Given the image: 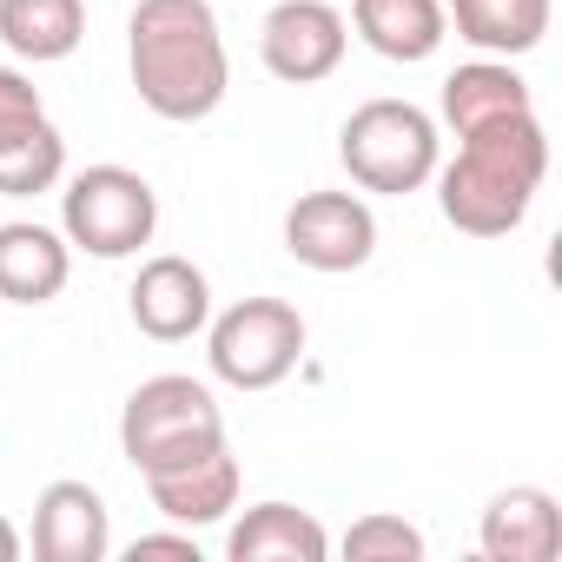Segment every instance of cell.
Returning a JSON list of instances; mask_svg holds the SVG:
<instances>
[{
	"label": "cell",
	"mask_w": 562,
	"mask_h": 562,
	"mask_svg": "<svg viewBox=\"0 0 562 562\" xmlns=\"http://www.w3.org/2000/svg\"><path fill=\"white\" fill-rule=\"evenodd\" d=\"M126 67L159 120H205L232 80L212 0H139L126 27Z\"/></svg>",
	"instance_id": "6da1fadb"
},
{
	"label": "cell",
	"mask_w": 562,
	"mask_h": 562,
	"mask_svg": "<svg viewBox=\"0 0 562 562\" xmlns=\"http://www.w3.org/2000/svg\"><path fill=\"white\" fill-rule=\"evenodd\" d=\"M218 443H225V417H218V404L199 378H179V371L146 378L120 411V450L139 476L179 470V463H192Z\"/></svg>",
	"instance_id": "7a4b0ae2"
},
{
	"label": "cell",
	"mask_w": 562,
	"mask_h": 562,
	"mask_svg": "<svg viewBox=\"0 0 562 562\" xmlns=\"http://www.w3.org/2000/svg\"><path fill=\"white\" fill-rule=\"evenodd\" d=\"M338 159L364 192H417L437 172V126L411 100H364L338 133Z\"/></svg>",
	"instance_id": "3957f363"
},
{
	"label": "cell",
	"mask_w": 562,
	"mask_h": 562,
	"mask_svg": "<svg viewBox=\"0 0 562 562\" xmlns=\"http://www.w3.org/2000/svg\"><path fill=\"white\" fill-rule=\"evenodd\" d=\"M60 225H67V245H80L93 258H126L153 238L159 192L126 166H87L60 199Z\"/></svg>",
	"instance_id": "277c9868"
},
{
	"label": "cell",
	"mask_w": 562,
	"mask_h": 562,
	"mask_svg": "<svg viewBox=\"0 0 562 562\" xmlns=\"http://www.w3.org/2000/svg\"><path fill=\"white\" fill-rule=\"evenodd\" d=\"M305 358V318L285 299H238L212 325V371L238 391H271Z\"/></svg>",
	"instance_id": "5b68a950"
},
{
	"label": "cell",
	"mask_w": 562,
	"mask_h": 562,
	"mask_svg": "<svg viewBox=\"0 0 562 562\" xmlns=\"http://www.w3.org/2000/svg\"><path fill=\"white\" fill-rule=\"evenodd\" d=\"M285 251L312 271H358L378 251V218L358 192H305L285 212Z\"/></svg>",
	"instance_id": "8992f818"
},
{
	"label": "cell",
	"mask_w": 562,
	"mask_h": 562,
	"mask_svg": "<svg viewBox=\"0 0 562 562\" xmlns=\"http://www.w3.org/2000/svg\"><path fill=\"white\" fill-rule=\"evenodd\" d=\"M258 54L285 87H312L345 60V14L331 0H278L258 27Z\"/></svg>",
	"instance_id": "52a82bcc"
},
{
	"label": "cell",
	"mask_w": 562,
	"mask_h": 562,
	"mask_svg": "<svg viewBox=\"0 0 562 562\" xmlns=\"http://www.w3.org/2000/svg\"><path fill=\"white\" fill-rule=\"evenodd\" d=\"M529 199H536V186L516 179L509 166L483 159V153H457V159L443 166V179H437L443 218H450L457 232H470V238H503V232H516L522 212H529Z\"/></svg>",
	"instance_id": "ba28073f"
},
{
	"label": "cell",
	"mask_w": 562,
	"mask_h": 562,
	"mask_svg": "<svg viewBox=\"0 0 562 562\" xmlns=\"http://www.w3.org/2000/svg\"><path fill=\"white\" fill-rule=\"evenodd\" d=\"M126 305H133V325L153 345H179V338H192L212 318V285H205V271L192 258H172L166 251V258H146L139 265Z\"/></svg>",
	"instance_id": "9c48e42d"
},
{
	"label": "cell",
	"mask_w": 562,
	"mask_h": 562,
	"mask_svg": "<svg viewBox=\"0 0 562 562\" xmlns=\"http://www.w3.org/2000/svg\"><path fill=\"white\" fill-rule=\"evenodd\" d=\"M106 549H113V529H106L100 490L80 476L47 483L34 503V555L41 562H100Z\"/></svg>",
	"instance_id": "30bf717a"
},
{
	"label": "cell",
	"mask_w": 562,
	"mask_h": 562,
	"mask_svg": "<svg viewBox=\"0 0 562 562\" xmlns=\"http://www.w3.org/2000/svg\"><path fill=\"white\" fill-rule=\"evenodd\" d=\"M483 555L490 562H555L562 555V509L549 490L516 483L483 509Z\"/></svg>",
	"instance_id": "8fae6325"
},
{
	"label": "cell",
	"mask_w": 562,
	"mask_h": 562,
	"mask_svg": "<svg viewBox=\"0 0 562 562\" xmlns=\"http://www.w3.org/2000/svg\"><path fill=\"white\" fill-rule=\"evenodd\" d=\"M146 490H153V509L172 516V522H186V529L218 522L238 503V457L218 443V450H205V457H192L179 470H153Z\"/></svg>",
	"instance_id": "7c38bea8"
},
{
	"label": "cell",
	"mask_w": 562,
	"mask_h": 562,
	"mask_svg": "<svg viewBox=\"0 0 562 562\" xmlns=\"http://www.w3.org/2000/svg\"><path fill=\"white\" fill-rule=\"evenodd\" d=\"M67 271H74V258H67L60 232L27 225V218L0 225V299H8V305H47V299H60Z\"/></svg>",
	"instance_id": "4fadbf2b"
},
{
	"label": "cell",
	"mask_w": 562,
	"mask_h": 562,
	"mask_svg": "<svg viewBox=\"0 0 562 562\" xmlns=\"http://www.w3.org/2000/svg\"><path fill=\"white\" fill-rule=\"evenodd\" d=\"M225 555L232 562H325L331 555V536L312 509H292V503H258L245 509V522L225 536Z\"/></svg>",
	"instance_id": "5bb4252c"
},
{
	"label": "cell",
	"mask_w": 562,
	"mask_h": 562,
	"mask_svg": "<svg viewBox=\"0 0 562 562\" xmlns=\"http://www.w3.org/2000/svg\"><path fill=\"white\" fill-rule=\"evenodd\" d=\"M351 27L384 60H430L443 47V0H351Z\"/></svg>",
	"instance_id": "9a60e30c"
},
{
	"label": "cell",
	"mask_w": 562,
	"mask_h": 562,
	"mask_svg": "<svg viewBox=\"0 0 562 562\" xmlns=\"http://www.w3.org/2000/svg\"><path fill=\"white\" fill-rule=\"evenodd\" d=\"M0 41L21 60H67L87 41L80 0H0Z\"/></svg>",
	"instance_id": "2e32d148"
},
{
	"label": "cell",
	"mask_w": 562,
	"mask_h": 562,
	"mask_svg": "<svg viewBox=\"0 0 562 562\" xmlns=\"http://www.w3.org/2000/svg\"><path fill=\"white\" fill-rule=\"evenodd\" d=\"M443 14L483 54H529L549 34V0H450Z\"/></svg>",
	"instance_id": "e0dca14e"
},
{
	"label": "cell",
	"mask_w": 562,
	"mask_h": 562,
	"mask_svg": "<svg viewBox=\"0 0 562 562\" xmlns=\"http://www.w3.org/2000/svg\"><path fill=\"white\" fill-rule=\"evenodd\" d=\"M503 113H529V87L503 60H470L443 80V120L457 133H470L483 120H503Z\"/></svg>",
	"instance_id": "ac0fdd59"
},
{
	"label": "cell",
	"mask_w": 562,
	"mask_h": 562,
	"mask_svg": "<svg viewBox=\"0 0 562 562\" xmlns=\"http://www.w3.org/2000/svg\"><path fill=\"white\" fill-rule=\"evenodd\" d=\"M60 166H67V139L54 133V120H34L27 133L0 139V192H8V199L47 192L60 179Z\"/></svg>",
	"instance_id": "d6986e66"
},
{
	"label": "cell",
	"mask_w": 562,
	"mask_h": 562,
	"mask_svg": "<svg viewBox=\"0 0 562 562\" xmlns=\"http://www.w3.org/2000/svg\"><path fill=\"white\" fill-rule=\"evenodd\" d=\"M345 562H424V536L404 516H364L345 529Z\"/></svg>",
	"instance_id": "ffe728a7"
},
{
	"label": "cell",
	"mask_w": 562,
	"mask_h": 562,
	"mask_svg": "<svg viewBox=\"0 0 562 562\" xmlns=\"http://www.w3.org/2000/svg\"><path fill=\"white\" fill-rule=\"evenodd\" d=\"M34 120H47V106H41V87H34L27 74H14V67H0V139L27 133Z\"/></svg>",
	"instance_id": "44dd1931"
},
{
	"label": "cell",
	"mask_w": 562,
	"mask_h": 562,
	"mask_svg": "<svg viewBox=\"0 0 562 562\" xmlns=\"http://www.w3.org/2000/svg\"><path fill=\"white\" fill-rule=\"evenodd\" d=\"M126 555L133 562H199V542L192 536H139Z\"/></svg>",
	"instance_id": "7402d4cb"
},
{
	"label": "cell",
	"mask_w": 562,
	"mask_h": 562,
	"mask_svg": "<svg viewBox=\"0 0 562 562\" xmlns=\"http://www.w3.org/2000/svg\"><path fill=\"white\" fill-rule=\"evenodd\" d=\"M0 562H21V529L0 516Z\"/></svg>",
	"instance_id": "603a6c76"
}]
</instances>
